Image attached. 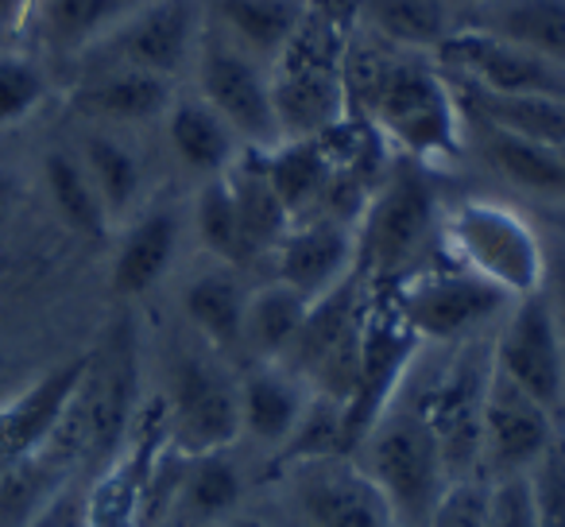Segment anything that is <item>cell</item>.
<instances>
[{
	"label": "cell",
	"instance_id": "cell-1",
	"mask_svg": "<svg viewBox=\"0 0 565 527\" xmlns=\"http://www.w3.org/2000/svg\"><path fill=\"white\" fill-rule=\"evenodd\" d=\"M349 117H361L415 164L457 159L465 144V113L434 55L387 48L361 32L345 43Z\"/></svg>",
	"mask_w": 565,
	"mask_h": 527
},
{
	"label": "cell",
	"instance_id": "cell-2",
	"mask_svg": "<svg viewBox=\"0 0 565 527\" xmlns=\"http://www.w3.org/2000/svg\"><path fill=\"white\" fill-rule=\"evenodd\" d=\"M356 28L307 4L302 28L271 63V102L282 140H318L349 120L345 43Z\"/></svg>",
	"mask_w": 565,
	"mask_h": 527
},
{
	"label": "cell",
	"instance_id": "cell-3",
	"mask_svg": "<svg viewBox=\"0 0 565 527\" xmlns=\"http://www.w3.org/2000/svg\"><path fill=\"white\" fill-rule=\"evenodd\" d=\"M349 457L387 496L403 527H430L434 512L454 485L430 419L403 396H395V403L369 426Z\"/></svg>",
	"mask_w": 565,
	"mask_h": 527
},
{
	"label": "cell",
	"instance_id": "cell-4",
	"mask_svg": "<svg viewBox=\"0 0 565 527\" xmlns=\"http://www.w3.org/2000/svg\"><path fill=\"white\" fill-rule=\"evenodd\" d=\"M438 225V194L423 164L395 159L356 221V276L364 284H399Z\"/></svg>",
	"mask_w": 565,
	"mask_h": 527
},
{
	"label": "cell",
	"instance_id": "cell-5",
	"mask_svg": "<svg viewBox=\"0 0 565 527\" xmlns=\"http://www.w3.org/2000/svg\"><path fill=\"white\" fill-rule=\"evenodd\" d=\"M441 236L457 268L500 287L508 299L534 295L546 280V241L503 202H461L446 213Z\"/></svg>",
	"mask_w": 565,
	"mask_h": 527
},
{
	"label": "cell",
	"instance_id": "cell-6",
	"mask_svg": "<svg viewBox=\"0 0 565 527\" xmlns=\"http://www.w3.org/2000/svg\"><path fill=\"white\" fill-rule=\"evenodd\" d=\"M228 357L210 346H186L171 357L167 384V439L182 454H217L241 439V380L228 372Z\"/></svg>",
	"mask_w": 565,
	"mask_h": 527
},
{
	"label": "cell",
	"instance_id": "cell-7",
	"mask_svg": "<svg viewBox=\"0 0 565 527\" xmlns=\"http://www.w3.org/2000/svg\"><path fill=\"white\" fill-rule=\"evenodd\" d=\"M392 307L418 334V341L438 346H465L477 338V330L500 323L508 315L511 299L500 287L484 284L465 268H430L411 272L392 287Z\"/></svg>",
	"mask_w": 565,
	"mask_h": 527
},
{
	"label": "cell",
	"instance_id": "cell-8",
	"mask_svg": "<svg viewBox=\"0 0 565 527\" xmlns=\"http://www.w3.org/2000/svg\"><path fill=\"white\" fill-rule=\"evenodd\" d=\"M194 74L198 97L225 117V125L241 136L244 148L267 151L275 144H282L271 102V66L252 59L248 51H241L210 20H205L202 40H198Z\"/></svg>",
	"mask_w": 565,
	"mask_h": 527
},
{
	"label": "cell",
	"instance_id": "cell-9",
	"mask_svg": "<svg viewBox=\"0 0 565 527\" xmlns=\"http://www.w3.org/2000/svg\"><path fill=\"white\" fill-rule=\"evenodd\" d=\"M202 28V0H148L109 40L86 51L78 66H132V71H148L174 82L186 66H194Z\"/></svg>",
	"mask_w": 565,
	"mask_h": 527
},
{
	"label": "cell",
	"instance_id": "cell-10",
	"mask_svg": "<svg viewBox=\"0 0 565 527\" xmlns=\"http://www.w3.org/2000/svg\"><path fill=\"white\" fill-rule=\"evenodd\" d=\"M488 354L500 377H508L557 423H565V346L542 287L523 299H511Z\"/></svg>",
	"mask_w": 565,
	"mask_h": 527
},
{
	"label": "cell",
	"instance_id": "cell-11",
	"mask_svg": "<svg viewBox=\"0 0 565 527\" xmlns=\"http://www.w3.org/2000/svg\"><path fill=\"white\" fill-rule=\"evenodd\" d=\"M438 63L461 86L500 97H565V66L503 35L457 24L441 43Z\"/></svg>",
	"mask_w": 565,
	"mask_h": 527
},
{
	"label": "cell",
	"instance_id": "cell-12",
	"mask_svg": "<svg viewBox=\"0 0 565 527\" xmlns=\"http://www.w3.org/2000/svg\"><path fill=\"white\" fill-rule=\"evenodd\" d=\"M418 354H423V341L399 318L392 299L369 303L361 330V369H356V388L345 403V454H353L369 426L395 403Z\"/></svg>",
	"mask_w": 565,
	"mask_h": 527
},
{
	"label": "cell",
	"instance_id": "cell-13",
	"mask_svg": "<svg viewBox=\"0 0 565 527\" xmlns=\"http://www.w3.org/2000/svg\"><path fill=\"white\" fill-rule=\"evenodd\" d=\"M557 426L562 423L542 403L492 369L480 408V470L488 477L531 473L557 442Z\"/></svg>",
	"mask_w": 565,
	"mask_h": 527
},
{
	"label": "cell",
	"instance_id": "cell-14",
	"mask_svg": "<svg viewBox=\"0 0 565 527\" xmlns=\"http://www.w3.org/2000/svg\"><path fill=\"white\" fill-rule=\"evenodd\" d=\"M356 272V225L326 213L291 221L275 244V280L307 295L310 303L330 295Z\"/></svg>",
	"mask_w": 565,
	"mask_h": 527
},
{
	"label": "cell",
	"instance_id": "cell-15",
	"mask_svg": "<svg viewBox=\"0 0 565 527\" xmlns=\"http://www.w3.org/2000/svg\"><path fill=\"white\" fill-rule=\"evenodd\" d=\"M86 369L89 357H74L58 369L43 372L35 384L17 392L9 403H0V477L28 457H35L40 450H47V442L55 439L58 423L78 396L82 380H86Z\"/></svg>",
	"mask_w": 565,
	"mask_h": 527
},
{
	"label": "cell",
	"instance_id": "cell-16",
	"mask_svg": "<svg viewBox=\"0 0 565 527\" xmlns=\"http://www.w3.org/2000/svg\"><path fill=\"white\" fill-rule=\"evenodd\" d=\"M299 504L315 527H403L387 496L353 457L295 465Z\"/></svg>",
	"mask_w": 565,
	"mask_h": 527
},
{
	"label": "cell",
	"instance_id": "cell-17",
	"mask_svg": "<svg viewBox=\"0 0 565 527\" xmlns=\"http://www.w3.org/2000/svg\"><path fill=\"white\" fill-rule=\"evenodd\" d=\"M174 102V82L132 66H82L71 89V105L97 125H148L167 117Z\"/></svg>",
	"mask_w": 565,
	"mask_h": 527
},
{
	"label": "cell",
	"instance_id": "cell-18",
	"mask_svg": "<svg viewBox=\"0 0 565 527\" xmlns=\"http://www.w3.org/2000/svg\"><path fill=\"white\" fill-rule=\"evenodd\" d=\"M148 0H32L20 32L40 51L78 63Z\"/></svg>",
	"mask_w": 565,
	"mask_h": 527
},
{
	"label": "cell",
	"instance_id": "cell-19",
	"mask_svg": "<svg viewBox=\"0 0 565 527\" xmlns=\"http://www.w3.org/2000/svg\"><path fill=\"white\" fill-rule=\"evenodd\" d=\"M310 384L279 361H256L241 377V434L264 446H282L299 426Z\"/></svg>",
	"mask_w": 565,
	"mask_h": 527
},
{
	"label": "cell",
	"instance_id": "cell-20",
	"mask_svg": "<svg viewBox=\"0 0 565 527\" xmlns=\"http://www.w3.org/2000/svg\"><path fill=\"white\" fill-rule=\"evenodd\" d=\"M307 4L310 0H210L205 20L241 51L271 66L302 28Z\"/></svg>",
	"mask_w": 565,
	"mask_h": 527
},
{
	"label": "cell",
	"instance_id": "cell-21",
	"mask_svg": "<svg viewBox=\"0 0 565 527\" xmlns=\"http://www.w3.org/2000/svg\"><path fill=\"white\" fill-rule=\"evenodd\" d=\"M465 128H472L477 151L500 179H508L511 187L526 190V194L565 202V159L557 148L534 144L515 133H503V128L484 125V120H472V117H465Z\"/></svg>",
	"mask_w": 565,
	"mask_h": 527
},
{
	"label": "cell",
	"instance_id": "cell-22",
	"mask_svg": "<svg viewBox=\"0 0 565 527\" xmlns=\"http://www.w3.org/2000/svg\"><path fill=\"white\" fill-rule=\"evenodd\" d=\"M356 28L387 48L438 59L441 43L457 32V12L446 0H356Z\"/></svg>",
	"mask_w": 565,
	"mask_h": 527
},
{
	"label": "cell",
	"instance_id": "cell-23",
	"mask_svg": "<svg viewBox=\"0 0 565 527\" xmlns=\"http://www.w3.org/2000/svg\"><path fill=\"white\" fill-rule=\"evenodd\" d=\"M167 140L171 151L179 156V164L186 171L202 175V179H217L233 167V159L244 151L241 136L225 125L213 105H205L202 97H174L167 109Z\"/></svg>",
	"mask_w": 565,
	"mask_h": 527
},
{
	"label": "cell",
	"instance_id": "cell-24",
	"mask_svg": "<svg viewBox=\"0 0 565 527\" xmlns=\"http://www.w3.org/2000/svg\"><path fill=\"white\" fill-rule=\"evenodd\" d=\"M179 236L182 221L174 210H151L140 221H132L125 241L117 244V256H113V292L125 299L148 295L171 272Z\"/></svg>",
	"mask_w": 565,
	"mask_h": 527
},
{
	"label": "cell",
	"instance_id": "cell-25",
	"mask_svg": "<svg viewBox=\"0 0 565 527\" xmlns=\"http://www.w3.org/2000/svg\"><path fill=\"white\" fill-rule=\"evenodd\" d=\"M244 307H248V292L236 280L233 264L202 272L182 292V310H186L194 334L221 357L244 349Z\"/></svg>",
	"mask_w": 565,
	"mask_h": 527
},
{
	"label": "cell",
	"instance_id": "cell-26",
	"mask_svg": "<svg viewBox=\"0 0 565 527\" xmlns=\"http://www.w3.org/2000/svg\"><path fill=\"white\" fill-rule=\"evenodd\" d=\"M228 194H233L236 218H241L244 249L252 252H275V244L282 241V233L291 229V213L282 205V198L275 194L271 179H267L264 151L244 148L233 159V167L225 171Z\"/></svg>",
	"mask_w": 565,
	"mask_h": 527
},
{
	"label": "cell",
	"instance_id": "cell-27",
	"mask_svg": "<svg viewBox=\"0 0 565 527\" xmlns=\"http://www.w3.org/2000/svg\"><path fill=\"white\" fill-rule=\"evenodd\" d=\"M449 86H454V97L465 117L484 120V125H495L503 133L526 136V140L546 144V148H565V97H500L461 86L454 78H449Z\"/></svg>",
	"mask_w": 565,
	"mask_h": 527
},
{
	"label": "cell",
	"instance_id": "cell-28",
	"mask_svg": "<svg viewBox=\"0 0 565 527\" xmlns=\"http://www.w3.org/2000/svg\"><path fill=\"white\" fill-rule=\"evenodd\" d=\"M461 24L523 43L565 66V0H488Z\"/></svg>",
	"mask_w": 565,
	"mask_h": 527
},
{
	"label": "cell",
	"instance_id": "cell-29",
	"mask_svg": "<svg viewBox=\"0 0 565 527\" xmlns=\"http://www.w3.org/2000/svg\"><path fill=\"white\" fill-rule=\"evenodd\" d=\"M244 485L236 462L217 450V454H194L186 462V473L179 481V493L167 512L163 527H210L225 512L236 508Z\"/></svg>",
	"mask_w": 565,
	"mask_h": 527
},
{
	"label": "cell",
	"instance_id": "cell-30",
	"mask_svg": "<svg viewBox=\"0 0 565 527\" xmlns=\"http://www.w3.org/2000/svg\"><path fill=\"white\" fill-rule=\"evenodd\" d=\"M267 179H271L275 194L282 198L291 221L318 213L326 198V187L333 179V156L326 140H282L264 151Z\"/></svg>",
	"mask_w": 565,
	"mask_h": 527
},
{
	"label": "cell",
	"instance_id": "cell-31",
	"mask_svg": "<svg viewBox=\"0 0 565 527\" xmlns=\"http://www.w3.org/2000/svg\"><path fill=\"white\" fill-rule=\"evenodd\" d=\"M310 299L287 287L282 280H271L259 292H248L244 307V354L252 361H282L295 346L302 323H307Z\"/></svg>",
	"mask_w": 565,
	"mask_h": 527
},
{
	"label": "cell",
	"instance_id": "cell-32",
	"mask_svg": "<svg viewBox=\"0 0 565 527\" xmlns=\"http://www.w3.org/2000/svg\"><path fill=\"white\" fill-rule=\"evenodd\" d=\"M78 159H82V167H86L89 182H94L97 198H102L105 213H109V221H125L128 213L136 210L140 190H143L140 156H136L120 136L102 128V133H89L86 140H82Z\"/></svg>",
	"mask_w": 565,
	"mask_h": 527
},
{
	"label": "cell",
	"instance_id": "cell-33",
	"mask_svg": "<svg viewBox=\"0 0 565 527\" xmlns=\"http://www.w3.org/2000/svg\"><path fill=\"white\" fill-rule=\"evenodd\" d=\"M43 187H47V198L55 205V213L63 218L66 229L82 236H105L109 233V213H105L102 198H97L94 182H89L86 167H82L78 156L71 151H51L43 159Z\"/></svg>",
	"mask_w": 565,
	"mask_h": 527
},
{
	"label": "cell",
	"instance_id": "cell-34",
	"mask_svg": "<svg viewBox=\"0 0 565 527\" xmlns=\"http://www.w3.org/2000/svg\"><path fill=\"white\" fill-rule=\"evenodd\" d=\"M279 450L287 465L322 462V457H349L345 454V403L330 400V396H322V392H310L299 426H295L291 439L282 442Z\"/></svg>",
	"mask_w": 565,
	"mask_h": 527
},
{
	"label": "cell",
	"instance_id": "cell-35",
	"mask_svg": "<svg viewBox=\"0 0 565 527\" xmlns=\"http://www.w3.org/2000/svg\"><path fill=\"white\" fill-rule=\"evenodd\" d=\"M194 225H198V236H202L205 252L217 256L221 264H241V260H248L241 218H236V205H233V194H228L225 175L202 182L198 202H194Z\"/></svg>",
	"mask_w": 565,
	"mask_h": 527
},
{
	"label": "cell",
	"instance_id": "cell-36",
	"mask_svg": "<svg viewBox=\"0 0 565 527\" xmlns=\"http://www.w3.org/2000/svg\"><path fill=\"white\" fill-rule=\"evenodd\" d=\"M47 94L51 82L40 59L20 55V51H0V133L35 117Z\"/></svg>",
	"mask_w": 565,
	"mask_h": 527
},
{
	"label": "cell",
	"instance_id": "cell-37",
	"mask_svg": "<svg viewBox=\"0 0 565 527\" xmlns=\"http://www.w3.org/2000/svg\"><path fill=\"white\" fill-rule=\"evenodd\" d=\"M484 527H539L531 473L484 481Z\"/></svg>",
	"mask_w": 565,
	"mask_h": 527
},
{
	"label": "cell",
	"instance_id": "cell-38",
	"mask_svg": "<svg viewBox=\"0 0 565 527\" xmlns=\"http://www.w3.org/2000/svg\"><path fill=\"white\" fill-rule=\"evenodd\" d=\"M539 527H565V442L557 439L550 454L531 470Z\"/></svg>",
	"mask_w": 565,
	"mask_h": 527
},
{
	"label": "cell",
	"instance_id": "cell-39",
	"mask_svg": "<svg viewBox=\"0 0 565 527\" xmlns=\"http://www.w3.org/2000/svg\"><path fill=\"white\" fill-rule=\"evenodd\" d=\"M430 527H484V477L454 481Z\"/></svg>",
	"mask_w": 565,
	"mask_h": 527
},
{
	"label": "cell",
	"instance_id": "cell-40",
	"mask_svg": "<svg viewBox=\"0 0 565 527\" xmlns=\"http://www.w3.org/2000/svg\"><path fill=\"white\" fill-rule=\"evenodd\" d=\"M542 295H546L550 310H554L557 334L565 346V236L546 244V280H542Z\"/></svg>",
	"mask_w": 565,
	"mask_h": 527
},
{
	"label": "cell",
	"instance_id": "cell-41",
	"mask_svg": "<svg viewBox=\"0 0 565 527\" xmlns=\"http://www.w3.org/2000/svg\"><path fill=\"white\" fill-rule=\"evenodd\" d=\"M28 4H32V0H0V28H4V32H20Z\"/></svg>",
	"mask_w": 565,
	"mask_h": 527
},
{
	"label": "cell",
	"instance_id": "cell-42",
	"mask_svg": "<svg viewBox=\"0 0 565 527\" xmlns=\"http://www.w3.org/2000/svg\"><path fill=\"white\" fill-rule=\"evenodd\" d=\"M446 4H449V9L457 12V24H461V20L469 17V12H477L480 4H488V0H446Z\"/></svg>",
	"mask_w": 565,
	"mask_h": 527
},
{
	"label": "cell",
	"instance_id": "cell-43",
	"mask_svg": "<svg viewBox=\"0 0 565 527\" xmlns=\"http://www.w3.org/2000/svg\"><path fill=\"white\" fill-rule=\"evenodd\" d=\"M4 202H9V175L0 171V205H4Z\"/></svg>",
	"mask_w": 565,
	"mask_h": 527
},
{
	"label": "cell",
	"instance_id": "cell-44",
	"mask_svg": "<svg viewBox=\"0 0 565 527\" xmlns=\"http://www.w3.org/2000/svg\"><path fill=\"white\" fill-rule=\"evenodd\" d=\"M554 225L562 229V236H565V205H562V210H554Z\"/></svg>",
	"mask_w": 565,
	"mask_h": 527
},
{
	"label": "cell",
	"instance_id": "cell-45",
	"mask_svg": "<svg viewBox=\"0 0 565 527\" xmlns=\"http://www.w3.org/2000/svg\"><path fill=\"white\" fill-rule=\"evenodd\" d=\"M43 527H55V519H47V524H43Z\"/></svg>",
	"mask_w": 565,
	"mask_h": 527
},
{
	"label": "cell",
	"instance_id": "cell-46",
	"mask_svg": "<svg viewBox=\"0 0 565 527\" xmlns=\"http://www.w3.org/2000/svg\"><path fill=\"white\" fill-rule=\"evenodd\" d=\"M562 159H565V148H562Z\"/></svg>",
	"mask_w": 565,
	"mask_h": 527
},
{
	"label": "cell",
	"instance_id": "cell-47",
	"mask_svg": "<svg viewBox=\"0 0 565 527\" xmlns=\"http://www.w3.org/2000/svg\"><path fill=\"white\" fill-rule=\"evenodd\" d=\"M55 527H58V524H55Z\"/></svg>",
	"mask_w": 565,
	"mask_h": 527
}]
</instances>
